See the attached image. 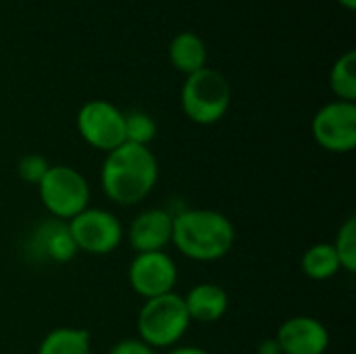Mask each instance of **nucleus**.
Instances as JSON below:
<instances>
[{"label": "nucleus", "instance_id": "obj_10", "mask_svg": "<svg viewBox=\"0 0 356 354\" xmlns=\"http://www.w3.org/2000/svg\"><path fill=\"white\" fill-rule=\"evenodd\" d=\"M23 248H25V257L29 261H38V263L65 265L79 255L75 248V242L69 234L67 221H58L52 217L38 221L29 230V234L23 242Z\"/></svg>", "mask_w": 356, "mask_h": 354}, {"label": "nucleus", "instance_id": "obj_12", "mask_svg": "<svg viewBox=\"0 0 356 354\" xmlns=\"http://www.w3.org/2000/svg\"><path fill=\"white\" fill-rule=\"evenodd\" d=\"M173 234V213L167 207H148L140 211L127 232L125 238L131 250L138 252H161L171 244Z\"/></svg>", "mask_w": 356, "mask_h": 354}, {"label": "nucleus", "instance_id": "obj_23", "mask_svg": "<svg viewBox=\"0 0 356 354\" xmlns=\"http://www.w3.org/2000/svg\"><path fill=\"white\" fill-rule=\"evenodd\" d=\"M165 354H211L202 346H194V344H177L173 348H169Z\"/></svg>", "mask_w": 356, "mask_h": 354}, {"label": "nucleus", "instance_id": "obj_11", "mask_svg": "<svg viewBox=\"0 0 356 354\" xmlns=\"http://www.w3.org/2000/svg\"><path fill=\"white\" fill-rule=\"evenodd\" d=\"M282 354H325L330 351V330L311 315H294L277 328L273 336Z\"/></svg>", "mask_w": 356, "mask_h": 354}, {"label": "nucleus", "instance_id": "obj_17", "mask_svg": "<svg viewBox=\"0 0 356 354\" xmlns=\"http://www.w3.org/2000/svg\"><path fill=\"white\" fill-rule=\"evenodd\" d=\"M330 88L336 100L356 102V50L344 52L330 71Z\"/></svg>", "mask_w": 356, "mask_h": 354}, {"label": "nucleus", "instance_id": "obj_2", "mask_svg": "<svg viewBox=\"0 0 356 354\" xmlns=\"http://www.w3.org/2000/svg\"><path fill=\"white\" fill-rule=\"evenodd\" d=\"M173 248L194 263H217L236 244L232 219L215 209L184 207L173 213Z\"/></svg>", "mask_w": 356, "mask_h": 354}, {"label": "nucleus", "instance_id": "obj_14", "mask_svg": "<svg viewBox=\"0 0 356 354\" xmlns=\"http://www.w3.org/2000/svg\"><path fill=\"white\" fill-rule=\"evenodd\" d=\"M207 56H209V50H207L204 40L194 31H181L169 44V61L186 77L204 69Z\"/></svg>", "mask_w": 356, "mask_h": 354}, {"label": "nucleus", "instance_id": "obj_8", "mask_svg": "<svg viewBox=\"0 0 356 354\" xmlns=\"http://www.w3.org/2000/svg\"><path fill=\"white\" fill-rule=\"evenodd\" d=\"M179 269L175 259L167 252H138L127 267V284L142 300L175 292Z\"/></svg>", "mask_w": 356, "mask_h": 354}, {"label": "nucleus", "instance_id": "obj_15", "mask_svg": "<svg viewBox=\"0 0 356 354\" xmlns=\"http://www.w3.org/2000/svg\"><path fill=\"white\" fill-rule=\"evenodd\" d=\"M35 354H92V336L83 328L60 325L40 340Z\"/></svg>", "mask_w": 356, "mask_h": 354}, {"label": "nucleus", "instance_id": "obj_21", "mask_svg": "<svg viewBox=\"0 0 356 354\" xmlns=\"http://www.w3.org/2000/svg\"><path fill=\"white\" fill-rule=\"evenodd\" d=\"M108 354H159L154 348H150L148 344H144L138 338H125L119 340L111 346Z\"/></svg>", "mask_w": 356, "mask_h": 354}, {"label": "nucleus", "instance_id": "obj_9", "mask_svg": "<svg viewBox=\"0 0 356 354\" xmlns=\"http://www.w3.org/2000/svg\"><path fill=\"white\" fill-rule=\"evenodd\" d=\"M315 142L332 154H348L356 148V102L332 100L323 104L311 123Z\"/></svg>", "mask_w": 356, "mask_h": 354}, {"label": "nucleus", "instance_id": "obj_1", "mask_svg": "<svg viewBox=\"0 0 356 354\" xmlns=\"http://www.w3.org/2000/svg\"><path fill=\"white\" fill-rule=\"evenodd\" d=\"M159 161L150 146L123 142L104 154L100 165L102 194L117 207H138L144 202L159 184Z\"/></svg>", "mask_w": 356, "mask_h": 354}, {"label": "nucleus", "instance_id": "obj_24", "mask_svg": "<svg viewBox=\"0 0 356 354\" xmlns=\"http://www.w3.org/2000/svg\"><path fill=\"white\" fill-rule=\"evenodd\" d=\"M340 6H344L346 10H355L356 8V0H338Z\"/></svg>", "mask_w": 356, "mask_h": 354}, {"label": "nucleus", "instance_id": "obj_16", "mask_svg": "<svg viewBox=\"0 0 356 354\" xmlns=\"http://www.w3.org/2000/svg\"><path fill=\"white\" fill-rule=\"evenodd\" d=\"M300 271L313 282H327L336 277L342 267L332 242H317L302 252Z\"/></svg>", "mask_w": 356, "mask_h": 354}, {"label": "nucleus", "instance_id": "obj_13", "mask_svg": "<svg viewBox=\"0 0 356 354\" xmlns=\"http://www.w3.org/2000/svg\"><path fill=\"white\" fill-rule=\"evenodd\" d=\"M184 305L188 311V317L192 323H219L227 311H229V294L223 290V286L213 284V282H202L192 286L186 296Z\"/></svg>", "mask_w": 356, "mask_h": 354}, {"label": "nucleus", "instance_id": "obj_4", "mask_svg": "<svg viewBox=\"0 0 356 354\" xmlns=\"http://www.w3.org/2000/svg\"><path fill=\"white\" fill-rule=\"evenodd\" d=\"M179 104L184 115L196 125L219 123L232 104V86L227 77L211 67L188 75L181 83Z\"/></svg>", "mask_w": 356, "mask_h": 354}, {"label": "nucleus", "instance_id": "obj_7", "mask_svg": "<svg viewBox=\"0 0 356 354\" xmlns=\"http://www.w3.org/2000/svg\"><path fill=\"white\" fill-rule=\"evenodd\" d=\"M81 140L100 152H111L125 142V113L102 98L88 100L79 106L75 117Z\"/></svg>", "mask_w": 356, "mask_h": 354}, {"label": "nucleus", "instance_id": "obj_5", "mask_svg": "<svg viewBox=\"0 0 356 354\" xmlns=\"http://www.w3.org/2000/svg\"><path fill=\"white\" fill-rule=\"evenodd\" d=\"M48 217L71 221L90 207L92 188L86 175L71 165H50L44 179L35 186Z\"/></svg>", "mask_w": 356, "mask_h": 354}, {"label": "nucleus", "instance_id": "obj_6", "mask_svg": "<svg viewBox=\"0 0 356 354\" xmlns=\"http://www.w3.org/2000/svg\"><path fill=\"white\" fill-rule=\"evenodd\" d=\"M67 225L77 252H86L90 257L113 255L125 238L121 219L102 207H88L71 221H67Z\"/></svg>", "mask_w": 356, "mask_h": 354}, {"label": "nucleus", "instance_id": "obj_22", "mask_svg": "<svg viewBox=\"0 0 356 354\" xmlns=\"http://www.w3.org/2000/svg\"><path fill=\"white\" fill-rule=\"evenodd\" d=\"M257 354H282L275 338H265L257 344Z\"/></svg>", "mask_w": 356, "mask_h": 354}, {"label": "nucleus", "instance_id": "obj_18", "mask_svg": "<svg viewBox=\"0 0 356 354\" xmlns=\"http://www.w3.org/2000/svg\"><path fill=\"white\" fill-rule=\"evenodd\" d=\"M340 267L346 273H355L356 271V217L344 219V223L338 227L336 232V240L332 242Z\"/></svg>", "mask_w": 356, "mask_h": 354}, {"label": "nucleus", "instance_id": "obj_20", "mask_svg": "<svg viewBox=\"0 0 356 354\" xmlns=\"http://www.w3.org/2000/svg\"><path fill=\"white\" fill-rule=\"evenodd\" d=\"M48 169H50L48 159L42 156V154H35V152L23 154L17 161V175H19L21 182H25L29 186H38L44 179V175H46Z\"/></svg>", "mask_w": 356, "mask_h": 354}, {"label": "nucleus", "instance_id": "obj_3", "mask_svg": "<svg viewBox=\"0 0 356 354\" xmlns=\"http://www.w3.org/2000/svg\"><path fill=\"white\" fill-rule=\"evenodd\" d=\"M190 325L192 321L188 317L184 296L177 292L144 300L136 317L138 340L156 353L177 346L188 334Z\"/></svg>", "mask_w": 356, "mask_h": 354}, {"label": "nucleus", "instance_id": "obj_19", "mask_svg": "<svg viewBox=\"0 0 356 354\" xmlns=\"http://www.w3.org/2000/svg\"><path fill=\"white\" fill-rule=\"evenodd\" d=\"M156 121L152 115L144 111H129L125 113V142L138 144V146H150V142L156 138Z\"/></svg>", "mask_w": 356, "mask_h": 354}]
</instances>
